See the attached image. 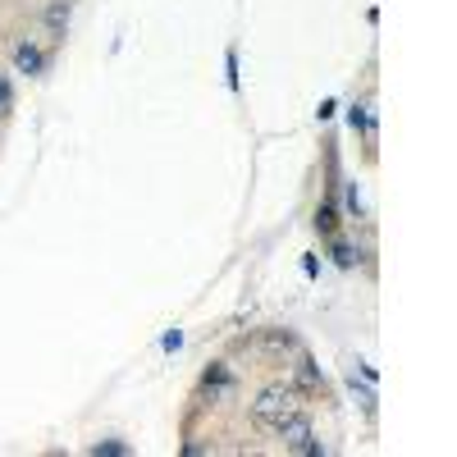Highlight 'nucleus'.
Returning a JSON list of instances; mask_svg holds the SVG:
<instances>
[{"label":"nucleus","instance_id":"6ab92c4d","mask_svg":"<svg viewBox=\"0 0 457 457\" xmlns=\"http://www.w3.org/2000/svg\"><path fill=\"white\" fill-rule=\"evenodd\" d=\"M316 270H320V261H316V256H302V275L316 279Z\"/></svg>","mask_w":457,"mask_h":457},{"label":"nucleus","instance_id":"a211bd4d","mask_svg":"<svg viewBox=\"0 0 457 457\" xmlns=\"http://www.w3.org/2000/svg\"><path fill=\"white\" fill-rule=\"evenodd\" d=\"M334 110H338V101H334V96H325V101H320V110H316V120H334Z\"/></svg>","mask_w":457,"mask_h":457},{"label":"nucleus","instance_id":"9b49d317","mask_svg":"<svg viewBox=\"0 0 457 457\" xmlns=\"http://www.w3.org/2000/svg\"><path fill=\"white\" fill-rule=\"evenodd\" d=\"M338 187H343V206H338V211H343V215H357V220H361V211H366V206H361V187H357V179L338 183Z\"/></svg>","mask_w":457,"mask_h":457},{"label":"nucleus","instance_id":"dca6fc26","mask_svg":"<svg viewBox=\"0 0 457 457\" xmlns=\"http://www.w3.org/2000/svg\"><path fill=\"white\" fill-rule=\"evenodd\" d=\"M161 348H165V353H179V348H183V329H170V334L161 338Z\"/></svg>","mask_w":457,"mask_h":457},{"label":"nucleus","instance_id":"7ed1b4c3","mask_svg":"<svg viewBox=\"0 0 457 457\" xmlns=\"http://www.w3.org/2000/svg\"><path fill=\"white\" fill-rule=\"evenodd\" d=\"M256 348H261V357L279 361V357H297L302 343H297L293 329H261V334H256Z\"/></svg>","mask_w":457,"mask_h":457},{"label":"nucleus","instance_id":"20e7f679","mask_svg":"<svg viewBox=\"0 0 457 457\" xmlns=\"http://www.w3.org/2000/svg\"><path fill=\"white\" fill-rule=\"evenodd\" d=\"M202 389L211 394V403L238 394V379H234V370H228V361H211V366L202 370Z\"/></svg>","mask_w":457,"mask_h":457},{"label":"nucleus","instance_id":"f3484780","mask_svg":"<svg viewBox=\"0 0 457 457\" xmlns=\"http://www.w3.org/2000/svg\"><path fill=\"white\" fill-rule=\"evenodd\" d=\"M179 453H183V457H206V453H211V444H197V439H187V444H183Z\"/></svg>","mask_w":457,"mask_h":457},{"label":"nucleus","instance_id":"9d476101","mask_svg":"<svg viewBox=\"0 0 457 457\" xmlns=\"http://www.w3.org/2000/svg\"><path fill=\"white\" fill-rule=\"evenodd\" d=\"M338 215H343V211H338V202H334V197H325V202L316 206L312 224H316V234H320V238H334V234H338Z\"/></svg>","mask_w":457,"mask_h":457},{"label":"nucleus","instance_id":"2eb2a0df","mask_svg":"<svg viewBox=\"0 0 457 457\" xmlns=\"http://www.w3.org/2000/svg\"><path fill=\"white\" fill-rule=\"evenodd\" d=\"M224 73H228V87L238 92V51H234V46L224 51Z\"/></svg>","mask_w":457,"mask_h":457},{"label":"nucleus","instance_id":"6e6552de","mask_svg":"<svg viewBox=\"0 0 457 457\" xmlns=\"http://www.w3.org/2000/svg\"><path fill=\"white\" fill-rule=\"evenodd\" d=\"M325 243H329V256H334V265H338V270H353V265L361 261V247H357L353 238L334 234V238H325Z\"/></svg>","mask_w":457,"mask_h":457},{"label":"nucleus","instance_id":"ddd939ff","mask_svg":"<svg viewBox=\"0 0 457 457\" xmlns=\"http://www.w3.org/2000/svg\"><path fill=\"white\" fill-rule=\"evenodd\" d=\"M293 453H297V457H329V444H320L316 435H307V439H302Z\"/></svg>","mask_w":457,"mask_h":457},{"label":"nucleus","instance_id":"f03ea898","mask_svg":"<svg viewBox=\"0 0 457 457\" xmlns=\"http://www.w3.org/2000/svg\"><path fill=\"white\" fill-rule=\"evenodd\" d=\"M10 60H14L19 73H28V79H42V73L51 69V55L37 46V42H28V37H19V42L10 46Z\"/></svg>","mask_w":457,"mask_h":457},{"label":"nucleus","instance_id":"1a4fd4ad","mask_svg":"<svg viewBox=\"0 0 457 457\" xmlns=\"http://www.w3.org/2000/svg\"><path fill=\"white\" fill-rule=\"evenodd\" d=\"M348 394L357 398V407H361V416L366 421H375V389H370V379H357V370H348Z\"/></svg>","mask_w":457,"mask_h":457},{"label":"nucleus","instance_id":"4468645a","mask_svg":"<svg viewBox=\"0 0 457 457\" xmlns=\"http://www.w3.org/2000/svg\"><path fill=\"white\" fill-rule=\"evenodd\" d=\"M5 114H14V83H10V73H0V120Z\"/></svg>","mask_w":457,"mask_h":457},{"label":"nucleus","instance_id":"39448f33","mask_svg":"<svg viewBox=\"0 0 457 457\" xmlns=\"http://www.w3.org/2000/svg\"><path fill=\"white\" fill-rule=\"evenodd\" d=\"M275 435H279V439H284V448L293 453V448H297L302 439H307V435H316V430H312V416H307V411L297 407V411H288L284 421L275 426Z\"/></svg>","mask_w":457,"mask_h":457},{"label":"nucleus","instance_id":"f8f14e48","mask_svg":"<svg viewBox=\"0 0 457 457\" xmlns=\"http://www.w3.org/2000/svg\"><path fill=\"white\" fill-rule=\"evenodd\" d=\"M87 453H92V457H129V444H124V439H96Z\"/></svg>","mask_w":457,"mask_h":457},{"label":"nucleus","instance_id":"0eeeda50","mask_svg":"<svg viewBox=\"0 0 457 457\" xmlns=\"http://www.w3.org/2000/svg\"><path fill=\"white\" fill-rule=\"evenodd\" d=\"M69 19H73V0H46L42 5V23H46V32L55 37V42H64Z\"/></svg>","mask_w":457,"mask_h":457},{"label":"nucleus","instance_id":"423d86ee","mask_svg":"<svg viewBox=\"0 0 457 457\" xmlns=\"http://www.w3.org/2000/svg\"><path fill=\"white\" fill-rule=\"evenodd\" d=\"M293 385L302 389V398H307V394H325V375H320V366H316L307 353H297V366H293Z\"/></svg>","mask_w":457,"mask_h":457},{"label":"nucleus","instance_id":"f257e3e1","mask_svg":"<svg viewBox=\"0 0 457 457\" xmlns=\"http://www.w3.org/2000/svg\"><path fill=\"white\" fill-rule=\"evenodd\" d=\"M302 407V389L293 379H275V385H265L256 398H252V426L256 430H275L288 411Z\"/></svg>","mask_w":457,"mask_h":457}]
</instances>
